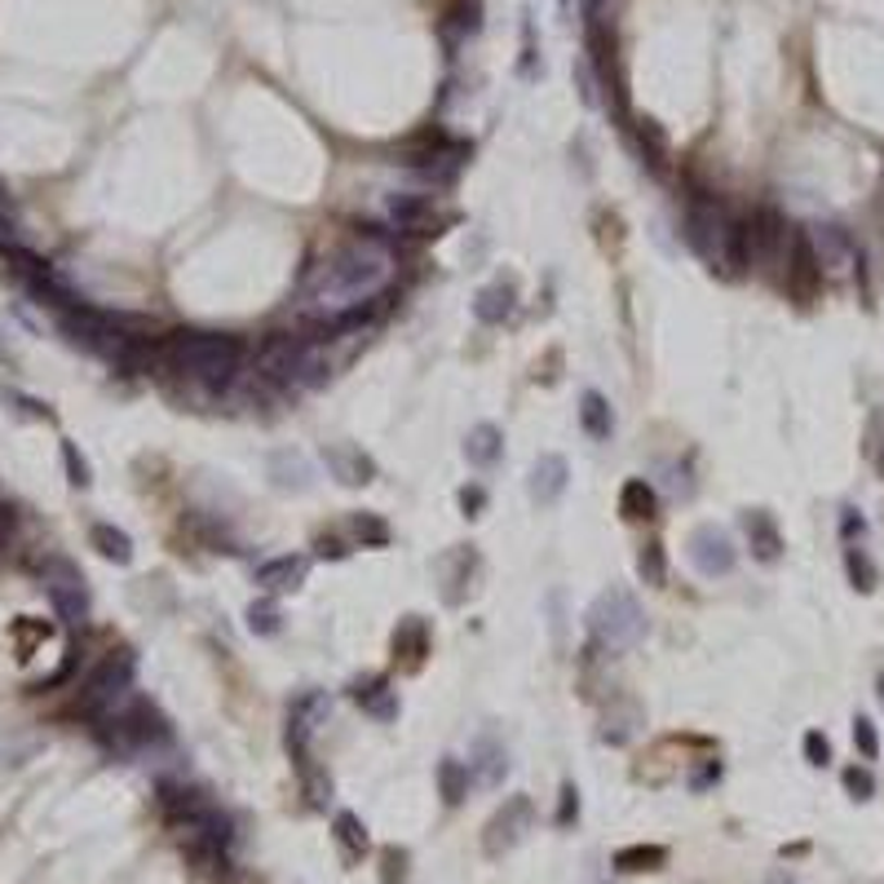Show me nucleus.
Segmentation results:
<instances>
[{"label": "nucleus", "instance_id": "8", "mask_svg": "<svg viewBox=\"0 0 884 884\" xmlns=\"http://www.w3.org/2000/svg\"><path fill=\"white\" fill-rule=\"evenodd\" d=\"M787 248H792V231L783 222V213L774 203H761L743 217V261L747 270H779L787 265Z\"/></svg>", "mask_w": 884, "mask_h": 884}, {"label": "nucleus", "instance_id": "39", "mask_svg": "<svg viewBox=\"0 0 884 884\" xmlns=\"http://www.w3.org/2000/svg\"><path fill=\"white\" fill-rule=\"evenodd\" d=\"M297 774H301V787H306V796H310V805L314 809H323L327 800H332V779L314 765V761H306V765H297Z\"/></svg>", "mask_w": 884, "mask_h": 884}, {"label": "nucleus", "instance_id": "17", "mask_svg": "<svg viewBox=\"0 0 884 884\" xmlns=\"http://www.w3.org/2000/svg\"><path fill=\"white\" fill-rule=\"evenodd\" d=\"M323 464H327V473L341 487H368L376 478V460L363 447H354V443H327L323 447Z\"/></svg>", "mask_w": 884, "mask_h": 884}, {"label": "nucleus", "instance_id": "22", "mask_svg": "<svg viewBox=\"0 0 884 884\" xmlns=\"http://www.w3.org/2000/svg\"><path fill=\"white\" fill-rule=\"evenodd\" d=\"M350 699L368 712V717H376V721H398V690H394V682L389 676H359V682L350 686Z\"/></svg>", "mask_w": 884, "mask_h": 884}, {"label": "nucleus", "instance_id": "14", "mask_svg": "<svg viewBox=\"0 0 884 884\" xmlns=\"http://www.w3.org/2000/svg\"><path fill=\"white\" fill-rule=\"evenodd\" d=\"M531 823H535V805H531V796H509L505 809L487 823V841H483L487 858L509 854V849L531 832Z\"/></svg>", "mask_w": 884, "mask_h": 884}, {"label": "nucleus", "instance_id": "28", "mask_svg": "<svg viewBox=\"0 0 884 884\" xmlns=\"http://www.w3.org/2000/svg\"><path fill=\"white\" fill-rule=\"evenodd\" d=\"M633 142H637L642 164H650V173H663V169H668V133H663V124L637 120V124H633Z\"/></svg>", "mask_w": 884, "mask_h": 884}, {"label": "nucleus", "instance_id": "35", "mask_svg": "<svg viewBox=\"0 0 884 884\" xmlns=\"http://www.w3.org/2000/svg\"><path fill=\"white\" fill-rule=\"evenodd\" d=\"M637 575H642L650 588H663V584H668V558H663V544H659V539H646V544H642Z\"/></svg>", "mask_w": 884, "mask_h": 884}, {"label": "nucleus", "instance_id": "7", "mask_svg": "<svg viewBox=\"0 0 884 884\" xmlns=\"http://www.w3.org/2000/svg\"><path fill=\"white\" fill-rule=\"evenodd\" d=\"M252 363H257V372L270 385H301V381H310L319 372L314 346L306 341V336H297V332H270L265 341L257 346Z\"/></svg>", "mask_w": 884, "mask_h": 884}, {"label": "nucleus", "instance_id": "16", "mask_svg": "<svg viewBox=\"0 0 884 884\" xmlns=\"http://www.w3.org/2000/svg\"><path fill=\"white\" fill-rule=\"evenodd\" d=\"M566 487H571V464H566V456H558V451L535 456L531 478H526L531 500H535L539 509H553V505L566 496Z\"/></svg>", "mask_w": 884, "mask_h": 884}, {"label": "nucleus", "instance_id": "43", "mask_svg": "<svg viewBox=\"0 0 884 884\" xmlns=\"http://www.w3.org/2000/svg\"><path fill=\"white\" fill-rule=\"evenodd\" d=\"M800 747H805V761H809V765H819V770L832 765V743H827L823 730H809V734L800 738Z\"/></svg>", "mask_w": 884, "mask_h": 884}, {"label": "nucleus", "instance_id": "6", "mask_svg": "<svg viewBox=\"0 0 884 884\" xmlns=\"http://www.w3.org/2000/svg\"><path fill=\"white\" fill-rule=\"evenodd\" d=\"M133 672H138V659L133 650H111L80 686V712L89 721H102L107 712H115L128 695H133Z\"/></svg>", "mask_w": 884, "mask_h": 884}, {"label": "nucleus", "instance_id": "24", "mask_svg": "<svg viewBox=\"0 0 884 884\" xmlns=\"http://www.w3.org/2000/svg\"><path fill=\"white\" fill-rule=\"evenodd\" d=\"M469 774L478 779L483 787H500L505 774H509V757H505V747L496 743V734H478V743H473V761H469Z\"/></svg>", "mask_w": 884, "mask_h": 884}, {"label": "nucleus", "instance_id": "20", "mask_svg": "<svg viewBox=\"0 0 884 884\" xmlns=\"http://www.w3.org/2000/svg\"><path fill=\"white\" fill-rule=\"evenodd\" d=\"M389 222L398 235H438V213L429 195H389Z\"/></svg>", "mask_w": 884, "mask_h": 884}, {"label": "nucleus", "instance_id": "32", "mask_svg": "<svg viewBox=\"0 0 884 884\" xmlns=\"http://www.w3.org/2000/svg\"><path fill=\"white\" fill-rule=\"evenodd\" d=\"M434 779H438V796H443V805H460V800L469 796V783H473L469 765L456 761V757H443L438 770H434Z\"/></svg>", "mask_w": 884, "mask_h": 884}, {"label": "nucleus", "instance_id": "56", "mask_svg": "<svg viewBox=\"0 0 884 884\" xmlns=\"http://www.w3.org/2000/svg\"><path fill=\"white\" fill-rule=\"evenodd\" d=\"M880 699H884V676H880Z\"/></svg>", "mask_w": 884, "mask_h": 884}, {"label": "nucleus", "instance_id": "15", "mask_svg": "<svg viewBox=\"0 0 884 884\" xmlns=\"http://www.w3.org/2000/svg\"><path fill=\"white\" fill-rule=\"evenodd\" d=\"M177 845H182L186 862H190L203 880H213V884H231V880H235V854H231L235 845L209 841V836H182Z\"/></svg>", "mask_w": 884, "mask_h": 884}, {"label": "nucleus", "instance_id": "52", "mask_svg": "<svg viewBox=\"0 0 884 884\" xmlns=\"http://www.w3.org/2000/svg\"><path fill=\"white\" fill-rule=\"evenodd\" d=\"M712 779H721V765H717V761H712V765H708L704 774H695V779H690V787H699V792H704V787H708Z\"/></svg>", "mask_w": 884, "mask_h": 884}, {"label": "nucleus", "instance_id": "29", "mask_svg": "<svg viewBox=\"0 0 884 884\" xmlns=\"http://www.w3.org/2000/svg\"><path fill=\"white\" fill-rule=\"evenodd\" d=\"M620 513H624L628 522H650V518L659 513L655 487H650L646 478H628V483L620 487Z\"/></svg>", "mask_w": 884, "mask_h": 884}, {"label": "nucleus", "instance_id": "50", "mask_svg": "<svg viewBox=\"0 0 884 884\" xmlns=\"http://www.w3.org/2000/svg\"><path fill=\"white\" fill-rule=\"evenodd\" d=\"M314 549H319V558H346L350 553V549H341V539H327V535L314 539Z\"/></svg>", "mask_w": 884, "mask_h": 884}, {"label": "nucleus", "instance_id": "27", "mask_svg": "<svg viewBox=\"0 0 884 884\" xmlns=\"http://www.w3.org/2000/svg\"><path fill=\"white\" fill-rule=\"evenodd\" d=\"M500 456H505V434H500V425L483 421V425H473V429L464 434V460H469V464L491 469Z\"/></svg>", "mask_w": 884, "mask_h": 884}, {"label": "nucleus", "instance_id": "31", "mask_svg": "<svg viewBox=\"0 0 884 884\" xmlns=\"http://www.w3.org/2000/svg\"><path fill=\"white\" fill-rule=\"evenodd\" d=\"M332 836H336V845H341V854H346L350 862H359V858L368 854V845H372L363 819H359V813H350V809H341V813L332 819Z\"/></svg>", "mask_w": 884, "mask_h": 884}, {"label": "nucleus", "instance_id": "44", "mask_svg": "<svg viewBox=\"0 0 884 884\" xmlns=\"http://www.w3.org/2000/svg\"><path fill=\"white\" fill-rule=\"evenodd\" d=\"M854 747L862 752V761H875L880 757V734L867 717H854Z\"/></svg>", "mask_w": 884, "mask_h": 884}, {"label": "nucleus", "instance_id": "55", "mask_svg": "<svg viewBox=\"0 0 884 884\" xmlns=\"http://www.w3.org/2000/svg\"><path fill=\"white\" fill-rule=\"evenodd\" d=\"M558 5H562V14H571V0H558Z\"/></svg>", "mask_w": 884, "mask_h": 884}, {"label": "nucleus", "instance_id": "45", "mask_svg": "<svg viewBox=\"0 0 884 884\" xmlns=\"http://www.w3.org/2000/svg\"><path fill=\"white\" fill-rule=\"evenodd\" d=\"M580 819V792L575 783H562V800H558V827H571Z\"/></svg>", "mask_w": 884, "mask_h": 884}, {"label": "nucleus", "instance_id": "18", "mask_svg": "<svg viewBox=\"0 0 884 884\" xmlns=\"http://www.w3.org/2000/svg\"><path fill=\"white\" fill-rule=\"evenodd\" d=\"M438 580H443V601L447 606H460L469 584H473V571H478V553H473V544H456L451 553L438 558Z\"/></svg>", "mask_w": 884, "mask_h": 884}, {"label": "nucleus", "instance_id": "51", "mask_svg": "<svg viewBox=\"0 0 884 884\" xmlns=\"http://www.w3.org/2000/svg\"><path fill=\"white\" fill-rule=\"evenodd\" d=\"M580 10H584V23H588V27L606 23V18H601V14H606V0H580Z\"/></svg>", "mask_w": 884, "mask_h": 884}, {"label": "nucleus", "instance_id": "40", "mask_svg": "<svg viewBox=\"0 0 884 884\" xmlns=\"http://www.w3.org/2000/svg\"><path fill=\"white\" fill-rule=\"evenodd\" d=\"M62 469H66V483H72V487H89L94 483V469H89V460L80 456V447L72 438L62 443Z\"/></svg>", "mask_w": 884, "mask_h": 884}, {"label": "nucleus", "instance_id": "37", "mask_svg": "<svg viewBox=\"0 0 884 884\" xmlns=\"http://www.w3.org/2000/svg\"><path fill=\"white\" fill-rule=\"evenodd\" d=\"M284 628V610H279V601H252L248 606V633H257V637H275Z\"/></svg>", "mask_w": 884, "mask_h": 884}, {"label": "nucleus", "instance_id": "47", "mask_svg": "<svg viewBox=\"0 0 884 884\" xmlns=\"http://www.w3.org/2000/svg\"><path fill=\"white\" fill-rule=\"evenodd\" d=\"M483 505H487V491H483V487H460V509H464V518H478Z\"/></svg>", "mask_w": 884, "mask_h": 884}, {"label": "nucleus", "instance_id": "25", "mask_svg": "<svg viewBox=\"0 0 884 884\" xmlns=\"http://www.w3.org/2000/svg\"><path fill=\"white\" fill-rule=\"evenodd\" d=\"M429 655V624L421 615H402L394 628V659H402V668H421Z\"/></svg>", "mask_w": 884, "mask_h": 884}, {"label": "nucleus", "instance_id": "12", "mask_svg": "<svg viewBox=\"0 0 884 884\" xmlns=\"http://www.w3.org/2000/svg\"><path fill=\"white\" fill-rule=\"evenodd\" d=\"M805 235H809V248H813V257H819V265H823L827 279H832V275H849V270L862 261V257H858V244H854L849 231L836 226V222H813V226H805Z\"/></svg>", "mask_w": 884, "mask_h": 884}, {"label": "nucleus", "instance_id": "23", "mask_svg": "<svg viewBox=\"0 0 884 884\" xmlns=\"http://www.w3.org/2000/svg\"><path fill=\"white\" fill-rule=\"evenodd\" d=\"M518 314V284L513 279H496L487 284L478 297H473V319L487 323V327H500Z\"/></svg>", "mask_w": 884, "mask_h": 884}, {"label": "nucleus", "instance_id": "9", "mask_svg": "<svg viewBox=\"0 0 884 884\" xmlns=\"http://www.w3.org/2000/svg\"><path fill=\"white\" fill-rule=\"evenodd\" d=\"M40 584L58 610V620L66 628H85L89 624V588H85V575L66 562V558H45L40 562Z\"/></svg>", "mask_w": 884, "mask_h": 884}, {"label": "nucleus", "instance_id": "42", "mask_svg": "<svg viewBox=\"0 0 884 884\" xmlns=\"http://www.w3.org/2000/svg\"><path fill=\"white\" fill-rule=\"evenodd\" d=\"M18 526H23L18 505H14V500H0V553H10V549H14Z\"/></svg>", "mask_w": 884, "mask_h": 884}, {"label": "nucleus", "instance_id": "41", "mask_svg": "<svg viewBox=\"0 0 884 884\" xmlns=\"http://www.w3.org/2000/svg\"><path fill=\"white\" fill-rule=\"evenodd\" d=\"M841 783H845V792H849L854 800H871V796H875V779H871L867 765H849V770H841Z\"/></svg>", "mask_w": 884, "mask_h": 884}, {"label": "nucleus", "instance_id": "30", "mask_svg": "<svg viewBox=\"0 0 884 884\" xmlns=\"http://www.w3.org/2000/svg\"><path fill=\"white\" fill-rule=\"evenodd\" d=\"M89 544H94V549H98L107 562H115V566H128V562H133V539H128L120 526H111V522H94V526H89Z\"/></svg>", "mask_w": 884, "mask_h": 884}, {"label": "nucleus", "instance_id": "49", "mask_svg": "<svg viewBox=\"0 0 884 884\" xmlns=\"http://www.w3.org/2000/svg\"><path fill=\"white\" fill-rule=\"evenodd\" d=\"M407 854H398V849H385V884H394V880H402L407 875Z\"/></svg>", "mask_w": 884, "mask_h": 884}, {"label": "nucleus", "instance_id": "3", "mask_svg": "<svg viewBox=\"0 0 884 884\" xmlns=\"http://www.w3.org/2000/svg\"><path fill=\"white\" fill-rule=\"evenodd\" d=\"M239 359H244L239 336H226V332L186 327V332L164 336V363H173L177 372H186L195 381H209V385H226L239 372Z\"/></svg>", "mask_w": 884, "mask_h": 884}, {"label": "nucleus", "instance_id": "11", "mask_svg": "<svg viewBox=\"0 0 884 884\" xmlns=\"http://www.w3.org/2000/svg\"><path fill=\"white\" fill-rule=\"evenodd\" d=\"M823 284H827V275H823L819 257H813V248H809V235L792 231V248H787V265H783V288L796 301H813V297L823 292Z\"/></svg>", "mask_w": 884, "mask_h": 884}, {"label": "nucleus", "instance_id": "53", "mask_svg": "<svg viewBox=\"0 0 884 884\" xmlns=\"http://www.w3.org/2000/svg\"><path fill=\"white\" fill-rule=\"evenodd\" d=\"M765 884H796V875H787V871H770Z\"/></svg>", "mask_w": 884, "mask_h": 884}, {"label": "nucleus", "instance_id": "26", "mask_svg": "<svg viewBox=\"0 0 884 884\" xmlns=\"http://www.w3.org/2000/svg\"><path fill=\"white\" fill-rule=\"evenodd\" d=\"M580 429H584L593 443H610V434H615V412H610L606 394H597V389H584V394H580Z\"/></svg>", "mask_w": 884, "mask_h": 884}, {"label": "nucleus", "instance_id": "54", "mask_svg": "<svg viewBox=\"0 0 884 884\" xmlns=\"http://www.w3.org/2000/svg\"><path fill=\"white\" fill-rule=\"evenodd\" d=\"M875 469L884 473V443H880V456H875Z\"/></svg>", "mask_w": 884, "mask_h": 884}, {"label": "nucleus", "instance_id": "19", "mask_svg": "<svg viewBox=\"0 0 884 884\" xmlns=\"http://www.w3.org/2000/svg\"><path fill=\"white\" fill-rule=\"evenodd\" d=\"M306 575H310V558L306 553H279V558H265L257 571H252V580L275 597V593H292V588H301L306 584Z\"/></svg>", "mask_w": 884, "mask_h": 884}, {"label": "nucleus", "instance_id": "2", "mask_svg": "<svg viewBox=\"0 0 884 884\" xmlns=\"http://www.w3.org/2000/svg\"><path fill=\"white\" fill-rule=\"evenodd\" d=\"M686 244L695 248V257L717 270V275H743V217H734L717 195H690L686 203Z\"/></svg>", "mask_w": 884, "mask_h": 884}, {"label": "nucleus", "instance_id": "21", "mask_svg": "<svg viewBox=\"0 0 884 884\" xmlns=\"http://www.w3.org/2000/svg\"><path fill=\"white\" fill-rule=\"evenodd\" d=\"M738 522H743V535H747V544H752L757 562H779L783 558V531H779L770 509H747Z\"/></svg>", "mask_w": 884, "mask_h": 884}, {"label": "nucleus", "instance_id": "13", "mask_svg": "<svg viewBox=\"0 0 884 884\" xmlns=\"http://www.w3.org/2000/svg\"><path fill=\"white\" fill-rule=\"evenodd\" d=\"M327 712H332V699L323 690H306L301 699H292V708H288V752H292L297 765L314 761L310 757V738H314V730H319V721Z\"/></svg>", "mask_w": 884, "mask_h": 884}, {"label": "nucleus", "instance_id": "36", "mask_svg": "<svg viewBox=\"0 0 884 884\" xmlns=\"http://www.w3.org/2000/svg\"><path fill=\"white\" fill-rule=\"evenodd\" d=\"M270 469H275V483H279V487H297V491L310 487V469H306V460L292 456V451L270 456Z\"/></svg>", "mask_w": 884, "mask_h": 884}, {"label": "nucleus", "instance_id": "38", "mask_svg": "<svg viewBox=\"0 0 884 884\" xmlns=\"http://www.w3.org/2000/svg\"><path fill=\"white\" fill-rule=\"evenodd\" d=\"M350 531H354V539L363 544V549H385V544H389V526L376 513H354Z\"/></svg>", "mask_w": 884, "mask_h": 884}, {"label": "nucleus", "instance_id": "5", "mask_svg": "<svg viewBox=\"0 0 884 884\" xmlns=\"http://www.w3.org/2000/svg\"><path fill=\"white\" fill-rule=\"evenodd\" d=\"M588 633L601 650H628L646 633V615L628 588H606L588 606Z\"/></svg>", "mask_w": 884, "mask_h": 884}, {"label": "nucleus", "instance_id": "4", "mask_svg": "<svg viewBox=\"0 0 884 884\" xmlns=\"http://www.w3.org/2000/svg\"><path fill=\"white\" fill-rule=\"evenodd\" d=\"M102 743H111L115 752H147V747H164L173 743V725L164 721V712L138 695H128L115 712H107L102 721H94Z\"/></svg>", "mask_w": 884, "mask_h": 884}, {"label": "nucleus", "instance_id": "33", "mask_svg": "<svg viewBox=\"0 0 884 884\" xmlns=\"http://www.w3.org/2000/svg\"><path fill=\"white\" fill-rule=\"evenodd\" d=\"M845 575H849V584H854L858 593H875V584H880V571H875L871 553L862 549L858 539L845 544Z\"/></svg>", "mask_w": 884, "mask_h": 884}, {"label": "nucleus", "instance_id": "34", "mask_svg": "<svg viewBox=\"0 0 884 884\" xmlns=\"http://www.w3.org/2000/svg\"><path fill=\"white\" fill-rule=\"evenodd\" d=\"M668 862V849L663 845H624L615 854V867L620 871H659Z\"/></svg>", "mask_w": 884, "mask_h": 884}, {"label": "nucleus", "instance_id": "46", "mask_svg": "<svg viewBox=\"0 0 884 884\" xmlns=\"http://www.w3.org/2000/svg\"><path fill=\"white\" fill-rule=\"evenodd\" d=\"M14 235H18V217H14V209H10V199L0 195V248H5V244H18Z\"/></svg>", "mask_w": 884, "mask_h": 884}, {"label": "nucleus", "instance_id": "10", "mask_svg": "<svg viewBox=\"0 0 884 884\" xmlns=\"http://www.w3.org/2000/svg\"><path fill=\"white\" fill-rule=\"evenodd\" d=\"M686 549H690V562H695V571H699L704 580H721V575H730V571L738 566L734 539H730L721 526H712V522H704V526L690 531Z\"/></svg>", "mask_w": 884, "mask_h": 884}, {"label": "nucleus", "instance_id": "1", "mask_svg": "<svg viewBox=\"0 0 884 884\" xmlns=\"http://www.w3.org/2000/svg\"><path fill=\"white\" fill-rule=\"evenodd\" d=\"M394 252L376 239H359L314 265V275L306 279V306L327 323H354L363 306H372L394 284Z\"/></svg>", "mask_w": 884, "mask_h": 884}, {"label": "nucleus", "instance_id": "48", "mask_svg": "<svg viewBox=\"0 0 884 884\" xmlns=\"http://www.w3.org/2000/svg\"><path fill=\"white\" fill-rule=\"evenodd\" d=\"M862 531H867V518H862L858 509H845V513H841V535H845V544H849L854 535H862Z\"/></svg>", "mask_w": 884, "mask_h": 884}]
</instances>
